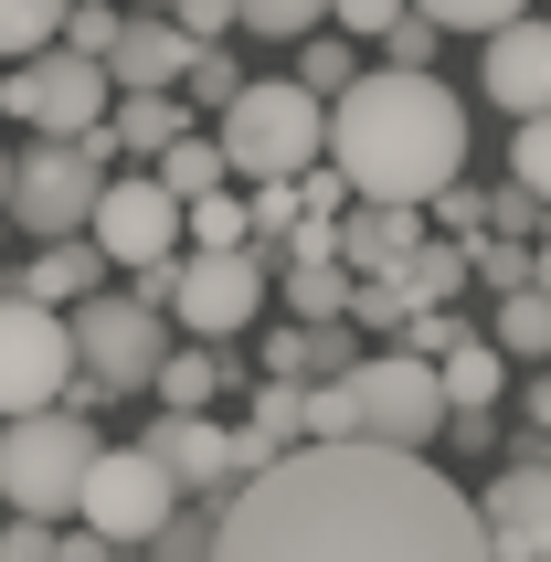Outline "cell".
<instances>
[{
	"instance_id": "6da1fadb",
	"label": "cell",
	"mask_w": 551,
	"mask_h": 562,
	"mask_svg": "<svg viewBox=\"0 0 551 562\" xmlns=\"http://www.w3.org/2000/svg\"><path fill=\"white\" fill-rule=\"evenodd\" d=\"M213 562H488V520L403 446H286L223 499Z\"/></svg>"
},
{
	"instance_id": "7a4b0ae2",
	"label": "cell",
	"mask_w": 551,
	"mask_h": 562,
	"mask_svg": "<svg viewBox=\"0 0 551 562\" xmlns=\"http://www.w3.org/2000/svg\"><path fill=\"white\" fill-rule=\"evenodd\" d=\"M329 170L350 181V202L425 213L466 170V106L446 95V75H393L382 64L350 95H329Z\"/></svg>"
},
{
	"instance_id": "3957f363",
	"label": "cell",
	"mask_w": 551,
	"mask_h": 562,
	"mask_svg": "<svg viewBox=\"0 0 551 562\" xmlns=\"http://www.w3.org/2000/svg\"><path fill=\"white\" fill-rule=\"evenodd\" d=\"M223 170L234 181H297L329 159V106L297 86V75H245V95L223 106Z\"/></svg>"
},
{
	"instance_id": "277c9868",
	"label": "cell",
	"mask_w": 551,
	"mask_h": 562,
	"mask_svg": "<svg viewBox=\"0 0 551 562\" xmlns=\"http://www.w3.org/2000/svg\"><path fill=\"white\" fill-rule=\"evenodd\" d=\"M95 457H106V446H95V425L75 404L11 414V425H0V509H11V520H75Z\"/></svg>"
},
{
	"instance_id": "5b68a950",
	"label": "cell",
	"mask_w": 551,
	"mask_h": 562,
	"mask_svg": "<svg viewBox=\"0 0 551 562\" xmlns=\"http://www.w3.org/2000/svg\"><path fill=\"white\" fill-rule=\"evenodd\" d=\"M138 308L181 318L202 350H223L234 329H255V308H266V255H170V266H149L138 277Z\"/></svg>"
},
{
	"instance_id": "8992f818",
	"label": "cell",
	"mask_w": 551,
	"mask_h": 562,
	"mask_svg": "<svg viewBox=\"0 0 551 562\" xmlns=\"http://www.w3.org/2000/svg\"><path fill=\"white\" fill-rule=\"evenodd\" d=\"M64 340H75V393H149L170 361V318L95 286L86 308H64Z\"/></svg>"
},
{
	"instance_id": "52a82bcc",
	"label": "cell",
	"mask_w": 551,
	"mask_h": 562,
	"mask_svg": "<svg viewBox=\"0 0 551 562\" xmlns=\"http://www.w3.org/2000/svg\"><path fill=\"white\" fill-rule=\"evenodd\" d=\"M95 191H106V149H95V138H32V149L11 159L0 213L22 223V234H43V245H75L86 213H95Z\"/></svg>"
},
{
	"instance_id": "ba28073f",
	"label": "cell",
	"mask_w": 551,
	"mask_h": 562,
	"mask_svg": "<svg viewBox=\"0 0 551 562\" xmlns=\"http://www.w3.org/2000/svg\"><path fill=\"white\" fill-rule=\"evenodd\" d=\"M106 106H117L106 64L64 54V43H54V54H32V64H0V117L32 127V138H95Z\"/></svg>"
},
{
	"instance_id": "9c48e42d",
	"label": "cell",
	"mask_w": 551,
	"mask_h": 562,
	"mask_svg": "<svg viewBox=\"0 0 551 562\" xmlns=\"http://www.w3.org/2000/svg\"><path fill=\"white\" fill-rule=\"evenodd\" d=\"M86 245L106 255V266H127V277H149V266H170V255H181V202L159 191V170H117V181L95 191Z\"/></svg>"
},
{
	"instance_id": "30bf717a",
	"label": "cell",
	"mask_w": 551,
	"mask_h": 562,
	"mask_svg": "<svg viewBox=\"0 0 551 562\" xmlns=\"http://www.w3.org/2000/svg\"><path fill=\"white\" fill-rule=\"evenodd\" d=\"M75 393V340H64L54 308L32 297H0V425L11 414H54Z\"/></svg>"
},
{
	"instance_id": "8fae6325",
	"label": "cell",
	"mask_w": 551,
	"mask_h": 562,
	"mask_svg": "<svg viewBox=\"0 0 551 562\" xmlns=\"http://www.w3.org/2000/svg\"><path fill=\"white\" fill-rule=\"evenodd\" d=\"M170 509H181V488H170V477H159L138 446H106V457L86 468V499H75V520H86L95 541H117V552H127V541H149Z\"/></svg>"
},
{
	"instance_id": "7c38bea8",
	"label": "cell",
	"mask_w": 551,
	"mask_h": 562,
	"mask_svg": "<svg viewBox=\"0 0 551 562\" xmlns=\"http://www.w3.org/2000/svg\"><path fill=\"white\" fill-rule=\"evenodd\" d=\"M138 457H149L181 499H202V509H223L245 477H234V425H213V414H159L149 436H138Z\"/></svg>"
},
{
	"instance_id": "4fadbf2b",
	"label": "cell",
	"mask_w": 551,
	"mask_h": 562,
	"mask_svg": "<svg viewBox=\"0 0 551 562\" xmlns=\"http://www.w3.org/2000/svg\"><path fill=\"white\" fill-rule=\"evenodd\" d=\"M477 520H488V552H509V562H551V446H541V436H530L520 457L488 477Z\"/></svg>"
},
{
	"instance_id": "5bb4252c",
	"label": "cell",
	"mask_w": 551,
	"mask_h": 562,
	"mask_svg": "<svg viewBox=\"0 0 551 562\" xmlns=\"http://www.w3.org/2000/svg\"><path fill=\"white\" fill-rule=\"evenodd\" d=\"M488 95L509 106V117H541L551 106V22L541 11H520V22L488 32Z\"/></svg>"
},
{
	"instance_id": "9a60e30c",
	"label": "cell",
	"mask_w": 551,
	"mask_h": 562,
	"mask_svg": "<svg viewBox=\"0 0 551 562\" xmlns=\"http://www.w3.org/2000/svg\"><path fill=\"white\" fill-rule=\"evenodd\" d=\"M181 75H191L181 22H117V43H106V86L117 95H181Z\"/></svg>"
},
{
	"instance_id": "2e32d148",
	"label": "cell",
	"mask_w": 551,
	"mask_h": 562,
	"mask_svg": "<svg viewBox=\"0 0 551 562\" xmlns=\"http://www.w3.org/2000/svg\"><path fill=\"white\" fill-rule=\"evenodd\" d=\"M425 245V213H393V202H371V213H339V266H350V277H393L403 255Z\"/></svg>"
},
{
	"instance_id": "e0dca14e",
	"label": "cell",
	"mask_w": 551,
	"mask_h": 562,
	"mask_svg": "<svg viewBox=\"0 0 551 562\" xmlns=\"http://www.w3.org/2000/svg\"><path fill=\"white\" fill-rule=\"evenodd\" d=\"M95 286H106V255H95L86 234H75V245H43V255H32L11 297H32V308H54V318H64V308H86Z\"/></svg>"
},
{
	"instance_id": "ac0fdd59",
	"label": "cell",
	"mask_w": 551,
	"mask_h": 562,
	"mask_svg": "<svg viewBox=\"0 0 551 562\" xmlns=\"http://www.w3.org/2000/svg\"><path fill=\"white\" fill-rule=\"evenodd\" d=\"M170 138H191L181 95H117V106H106V127H95V149H127V159H159Z\"/></svg>"
},
{
	"instance_id": "d6986e66",
	"label": "cell",
	"mask_w": 551,
	"mask_h": 562,
	"mask_svg": "<svg viewBox=\"0 0 551 562\" xmlns=\"http://www.w3.org/2000/svg\"><path fill=\"white\" fill-rule=\"evenodd\" d=\"M276 297L297 308V329H329V318H350L361 277H350V266H276Z\"/></svg>"
},
{
	"instance_id": "ffe728a7",
	"label": "cell",
	"mask_w": 551,
	"mask_h": 562,
	"mask_svg": "<svg viewBox=\"0 0 551 562\" xmlns=\"http://www.w3.org/2000/svg\"><path fill=\"white\" fill-rule=\"evenodd\" d=\"M435 382H446V414H488L498 393H509V361H498L488 340H457L446 361H435Z\"/></svg>"
},
{
	"instance_id": "44dd1931",
	"label": "cell",
	"mask_w": 551,
	"mask_h": 562,
	"mask_svg": "<svg viewBox=\"0 0 551 562\" xmlns=\"http://www.w3.org/2000/svg\"><path fill=\"white\" fill-rule=\"evenodd\" d=\"M488 350H498V361H530V372H541V361H551V286H520V297H498Z\"/></svg>"
},
{
	"instance_id": "7402d4cb",
	"label": "cell",
	"mask_w": 551,
	"mask_h": 562,
	"mask_svg": "<svg viewBox=\"0 0 551 562\" xmlns=\"http://www.w3.org/2000/svg\"><path fill=\"white\" fill-rule=\"evenodd\" d=\"M149 393H159V414H213V393H223V350H202V340L170 350Z\"/></svg>"
},
{
	"instance_id": "603a6c76",
	"label": "cell",
	"mask_w": 551,
	"mask_h": 562,
	"mask_svg": "<svg viewBox=\"0 0 551 562\" xmlns=\"http://www.w3.org/2000/svg\"><path fill=\"white\" fill-rule=\"evenodd\" d=\"M149 170H159V191H170V202H202V191H223V181H234V170H223V138H213V127H202V138H170Z\"/></svg>"
},
{
	"instance_id": "cb8c5ba5",
	"label": "cell",
	"mask_w": 551,
	"mask_h": 562,
	"mask_svg": "<svg viewBox=\"0 0 551 562\" xmlns=\"http://www.w3.org/2000/svg\"><path fill=\"white\" fill-rule=\"evenodd\" d=\"M181 234H191V255H245L255 245L245 191H202V202H181Z\"/></svg>"
},
{
	"instance_id": "d4e9b609",
	"label": "cell",
	"mask_w": 551,
	"mask_h": 562,
	"mask_svg": "<svg viewBox=\"0 0 551 562\" xmlns=\"http://www.w3.org/2000/svg\"><path fill=\"white\" fill-rule=\"evenodd\" d=\"M245 436L266 446V457L307 446V382H255V414H245Z\"/></svg>"
},
{
	"instance_id": "484cf974",
	"label": "cell",
	"mask_w": 551,
	"mask_h": 562,
	"mask_svg": "<svg viewBox=\"0 0 551 562\" xmlns=\"http://www.w3.org/2000/svg\"><path fill=\"white\" fill-rule=\"evenodd\" d=\"M64 11L75 0H0V64H32L64 43Z\"/></svg>"
},
{
	"instance_id": "4316f807",
	"label": "cell",
	"mask_w": 551,
	"mask_h": 562,
	"mask_svg": "<svg viewBox=\"0 0 551 562\" xmlns=\"http://www.w3.org/2000/svg\"><path fill=\"white\" fill-rule=\"evenodd\" d=\"M509 181H520L530 202L551 213V106H541V117H520V127H509Z\"/></svg>"
},
{
	"instance_id": "83f0119b",
	"label": "cell",
	"mask_w": 551,
	"mask_h": 562,
	"mask_svg": "<svg viewBox=\"0 0 551 562\" xmlns=\"http://www.w3.org/2000/svg\"><path fill=\"white\" fill-rule=\"evenodd\" d=\"M329 22V0H234V32H276V43H307Z\"/></svg>"
},
{
	"instance_id": "f1b7e54d",
	"label": "cell",
	"mask_w": 551,
	"mask_h": 562,
	"mask_svg": "<svg viewBox=\"0 0 551 562\" xmlns=\"http://www.w3.org/2000/svg\"><path fill=\"white\" fill-rule=\"evenodd\" d=\"M297 86L318 95V106L350 95V86H361V43H339V32H329V43H307V54H297Z\"/></svg>"
},
{
	"instance_id": "f546056e",
	"label": "cell",
	"mask_w": 551,
	"mask_h": 562,
	"mask_svg": "<svg viewBox=\"0 0 551 562\" xmlns=\"http://www.w3.org/2000/svg\"><path fill=\"white\" fill-rule=\"evenodd\" d=\"M213 520H223V509H202V499L170 509V520L149 531V562H213Z\"/></svg>"
},
{
	"instance_id": "4dcf8cb0",
	"label": "cell",
	"mask_w": 551,
	"mask_h": 562,
	"mask_svg": "<svg viewBox=\"0 0 551 562\" xmlns=\"http://www.w3.org/2000/svg\"><path fill=\"white\" fill-rule=\"evenodd\" d=\"M403 11H425L435 32H477V43H488L498 22H520L530 0H403Z\"/></svg>"
},
{
	"instance_id": "1f68e13d",
	"label": "cell",
	"mask_w": 551,
	"mask_h": 562,
	"mask_svg": "<svg viewBox=\"0 0 551 562\" xmlns=\"http://www.w3.org/2000/svg\"><path fill=\"white\" fill-rule=\"evenodd\" d=\"M435 54H446V32H435L425 11H403V22L382 32V64H393V75H435Z\"/></svg>"
},
{
	"instance_id": "d6a6232c",
	"label": "cell",
	"mask_w": 551,
	"mask_h": 562,
	"mask_svg": "<svg viewBox=\"0 0 551 562\" xmlns=\"http://www.w3.org/2000/svg\"><path fill=\"white\" fill-rule=\"evenodd\" d=\"M191 95H202V106H234V95H245V64L223 54V43H191V75H181Z\"/></svg>"
},
{
	"instance_id": "836d02e7",
	"label": "cell",
	"mask_w": 551,
	"mask_h": 562,
	"mask_svg": "<svg viewBox=\"0 0 551 562\" xmlns=\"http://www.w3.org/2000/svg\"><path fill=\"white\" fill-rule=\"evenodd\" d=\"M117 22H127V11H106V0H75V11H64V54L106 64V43H117Z\"/></svg>"
},
{
	"instance_id": "e575fe53",
	"label": "cell",
	"mask_w": 551,
	"mask_h": 562,
	"mask_svg": "<svg viewBox=\"0 0 551 562\" xmlns=\"http://www.w3.org/2000/svg\"><path fill=\"white\" fill-rule=\"evenodd\" d=\"M466 277L498 286V297H520L530 286V245H466Z\"/></svg>"
},
{
	"instance_id": "d590c367",
	"label": "cell",
	"mask_w": 551,
	"mask_h": 562,
	"mask_svg": "<svg viewBox=\"0 0 551 562\" xmlns=\"http://www.w3.org/2000/svg\"><path fill=\"white\" fill-rule=\"evenodd\" d=\"M329 22H339V43H382L403 22V0H329Z\"/></svg>"
},
{
	"instance_id": "8d00e7d4",
	"label": "cell",
	"mask_w": 551,
	"mask_h": 562,
	"mask_svg": "<svg viewBox=\"0 0 551 562\" xmlns=\"http://www.w3.org/2000/svg\"><path fill=\"white\" fill-rule=\"evenodd\" d=\"M350 361H361V340H350L339 318H329V329H307V382H339Z\"/></svg>"
},
{
	"instance_id": "74e56055",
	"label": "cell",
	"mask_w": 551,
	"mask_h": 562,
	"mask_svg": "<svg viewBox=\"0 0 551 562\" xmlns=\"http://www.w3.org/2000/svg\"><path fill=\"white\" fill-rule=\"evenodd\" d=\"M488 223H498V245H520V234H541L551 213H541V202H530L520 181H509V191H488Z\"/></svg>"
},
{
	"instance_id": "f35d334b",
	"label": "cell",
	"mask_w": 551,
	"mask_h": 562,
	"mask_svg": "<svg viewBox=\"0 0 551 562\" xmlns=\"http://www.w3.org/2000/svg\"><path fill=\"white\" fill-rule=\"evenodd\" d=\"M297 213H350V181H339V170H329V159H318V170H297Z\"/></svg>"
},
{
	"instance_id": "ab89813d",
	"label": "cell",
	"mask_w": 551,
	"mask_h": 562,
	"mask_svg": "<svg viewBox=\"0 0 551 562\" xmlns=\"http://www.w3.org/2000/svg\"><path fill=\"white\" fill-rule=\"evenodd\" d=\"M266 382H307V329H266Z\"/></svg>"
},
{
	"instance_id": "60d3db41",
	"label": "cell",
	"mask_w": 551,
	"mask_h": 562,
	"mask_svg": "<svg viewBox=\"0 0 551 562\" xmlns=\"http://www.w3.org/2000/svg\"><path fill=\"white\" fill-rule=\"evenodd\" d=\"M0 562H54V520H11L0 531Z\"/></svg>"
},
{
	"instance_id": "b9f144b4",
	"label": "cell",
	"mask_w": 551,
	"mask_h": 562,
	"mask_svg": "<svg viewBox=\"0 0 551 562\" xmlns=\"http://www.w3.org/2000/svg\"><path fill=\"white\" fill-rule=\"evenodd\" d=\"M181 32L191 43H223V32H234V0H181Z\"/></svg>"
},
{
	"instance_id": "7bdbcfd3",
	"label": "cell",
	"mask_w": 551,
	"mask_h": 562,
	"mask_svg": "<svg viewBox=\"0 0 551 562\" xmlns=\"http://www.w3.org/2000/svg\"><path fill=\"white\" fill-rule=\"evenodd\" d=\"M446 436H457L466 457H488V446H498V425H488V414H446Z\"/></svg>"
},
{
	"instance_id": "ee69618b",
	"label": "cell",
	"mask_w": 551,
	"mask_h": 562,
	"mask_svg": "<svg viewBox=\"0 0 551 562\" xmlns=\"http://www.w3.org/2000/svg\"><path fill=\"white\" fill-rule=\"evenodd\" d=\"M530 436L551 446V372H530Z\"/></svg>"
},
{
	"instance_id": "f6af8a7d",
	"label": "cell",
	"mask_w": 551,
	"mask_h": 562,
	"mask_svg": "<svg viewBox=\"0 0 551 562\" xmlns=\"http://www.w3.org/2000/svg\"><path fill=\"white\" fill-rule=\"evenodd\" d=\"M530 286H551V223H541V255H530Z\"/></svg>"
},
{
	"instance_id": "bcb514c9",
	"label": "cell",
	"mask_w": 551,
	"mask_h": 562,
	"mask_svg": "<svg viewBox=\"0 0 551 562\" xmlns=\"http://www.w3.org/2000/svg\"><path fill=\"white\" fill-rule=\"evenodd\" d=\"M0 191H11V149H0Z\"/></svg>"
},
{
	"instance_id": "7dc6e473",
	"label": "cell",
	"mask_w": 551,
	"mask_h": 562,
	"mask_svg": "<svg viewBox=\"0 0 551 562\" xmlns=\"http://www.w3.org/2000/svg\"><path fill=\"white\" fill-rule=\"evenodd\" d=\"M0 297H11V286H0Z\"/></svg>"
}]
</instances>
